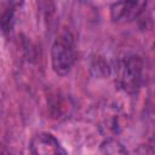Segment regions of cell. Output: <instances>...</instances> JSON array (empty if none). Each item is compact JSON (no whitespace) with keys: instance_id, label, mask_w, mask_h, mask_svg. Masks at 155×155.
Masks as SVG:
<instances>
[{"instance_id":"obj_3","label":"cell","mask_w":155,"mask_h":155,"mask_svg":"<svg viewBox=\"0 0 155 155\" xmlns=\"http://www.w3.org/2000/svg\"><path fill=\"white\" fill-rule=\"evenodd\" d=\"M147 0H120L110 8L114 22H131L136 19L145 8Z\"/></svg>"},{"instance_id":"obj_5","label":"cell","mask_w":155,"mask_h":155,"mask_svg":"<svg viewBox=\"0 0 155 155\" xmlns=\"http://www.w3.org/2000/svg\"><path fill=\"white\" fill-rule=\"evenodd\" d=\"M102 151L108 153V154H117V153H125V150L122 149L121 144L116 140H111L108 139L102 144Z\"/></svg>"},{"instance_id":"obj_4","label":"cell","mask_w":155,"mask_h":155,"mask_svg":"<svg viewBox=\"0 0 155 155\" xmlns=\"http://www.w3.org/2000/svg\"><path fill=\"white\" fill-rule=\"evenodd\" d=\"M30 149L36 155H56L65 154L59 142L50 133H39L30 142Z\"/></svg>"},{"instance_id":"obj_2","label":"cell","mask_w":155,"mask_h":155,"mask_svg":"<svg viewBox=\"0 0 155 155\" xmlns=\"http://www.w3.org/2000/svg\"><path fill=\"white\" fill-rule=\"evenodd\" d=\"M143 79V62L139 56H130L119 68V84L127 93H136Z\"/></svg>"},{"instance_id":"obj_1","label":"cell","mask_w":155,"mask_h":155,"mask_svg":"<svg viewBox=\"0 0 155 155\" xmlns=\"http://www.w3.org/2000/svg\"><path fill=\"white\" fill-rule=\"evenodd\" d=\"M76 58V45L73 34L69 30L62 31L54 40L51 48L52 68L58 75H65L70 71Z\"/></svg>"}]
</instances>
